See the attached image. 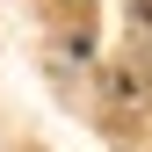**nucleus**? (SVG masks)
I'll use <instances>...</instances> for the list:
<instances>
[{"instance_id": "f257e3e1", "label": "nucleus", "mask_w": 152, "mask_h": 152, "mask_svg": "<svg viewBox=\"0 0 152 152\" xmlns=\"http://www.w3.org/2000/svg\"><path fill=\"white\" fill-rule=\"evenodd\" d=\"M138 22H145V29H152V0H138Z\"/></svg>"}]
</instances>
